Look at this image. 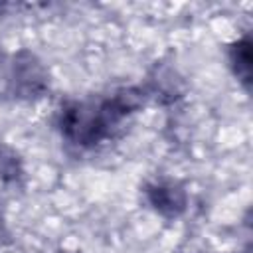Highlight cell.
Here are the masks:
<instances>
[{"instance_id": "3957f363", "label": "cell", "mask_w": 253, "mask_h": 253, "mask_svg": "<svg viewBox=\"0 0 253 253\" xmlns=\"http://www.w3.org/2000/svg\"><path fill=\"white\" fill-rule=\"evenodd\" d=\"M146 200L148 204L164 217H178L188 204L186 190L178 182L160 180L146 188Z\"/></svg>"}, {"instance_id": "6da1fadb", "label": "cell", "mask_w": 253, "mask_h": 253, "mask_svg": "<svg viewBox=\"0 0 253 253\" xmlns=\"http://www.w3.org/2000/svg\"><path fill=\"white\" fill-rule=\"evenodd\" d=\"M130 113L123 107L117 93L101 101H71L59 111L61 134L77 146H95L119 128Z\"/></svg>"}, {"instance_id": "7a4b0ae2", "label": "cell", "mask_w": 253, "mask_h": 253, "mask_svg": "<svg viewBox=\"0 0 253 253\" xmlns=\"http://www.w3.org/2000/svg\"><path fill=\"white\" fill-rule=\"evenodd\" d=\"M8 81L20 97H38L47 89V73L42 61L30 51H20L12 57Z\"/></svg>"}, {"instance_id": "277c9868", "label": "cell", "mask_w": 253, "mask_h": 253, "mask_svg": "<svg viewBox=\"0 0 253 253\" xmlns=\"http://www.w3.org/2000/svg\"><path fill=\"white\" fill-rule=\"evenodd\" d=\"M231 65L235 69V75L247 85L249 83V75H251V49H249V38L239 40L229 53Z\"/></svg>"}]
</instances>
